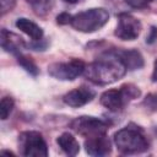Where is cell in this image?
Segmentation results:
<instances>
[{"mask_svg": "<svg viewBox=\"0 0 157 157\" xmlns=\"http://www.w3.org/2000/svg\"><path fill=\"white\" fill-rule=\"evenodd\" d=\"M128 69L117 50L102 53L94 61L86 65L83 75L96 85H109L120 80Z\"/></svg>", "mask_w": 157, "mask_h": 157, "instance_id": "cell-1", "label": "cell"}, {"mask_svg": "<svg viewBox=\"0 0 157 157\" xmlns=\"http://www.w3.org/2000/svg\"><path fill=\"white\" fill-rule=\"evenodd\" d=\"M114 144L124 155L141 153L148 148V141L139 126H125L114 134Z\"/></svg>", "mask_w": 157, "mask_h": 157, "instance_id": "cell-2", "label": "cell"}, {"mask_svg": "<svg viewBox=\"0 0 157 157\" xmlns=\"http://www.w3.org/2000/svg\"><path fill=\"white\" fill-rule=\"evenodd\" d=\"M109 20V13L105 9L93 7L72 15L70 25L78 32L92 33L101 29Z\"/></svg>", "mask_w": 157, "mask_h": 157, "instance_id": "cell-3", "label": "cell"}, {"mask_svg": "<svg viewBox=\"0 0 157 157\" xmlns=\"http://www.w3.org/2000/svg\"><path fill=\"white\" fill-rule=\"evenodd\" d=\"M140 90L139 87L131 85V83H125L120 86L119 88H112L108 91H104L101 94V104L105 107L110 112H118L124 109V107L132 99L137 98L140 96Z\"/></svg>", "mask_w": 157, "mask_h": 157, "instance_id": "cell-4", "label": "cell"}, {"mask_svg": "<svg viewBox=\"0 0 157 157\" xmlns=\"http://www.w3.org/2000/svg\"><path fill=\"white\" fill-rule=\"evenodd\" d=\"M18 150L26 157H47L48 146L43 135L34 130L23 131L18 135Z\"/></svg>", "mask_w": 157, "mask_h": 157, "instance_id": "cell-5", "label": "cell"}, {"mask_svg": "<svg viewBox=\"0 0 157 157\" xmlns=\"http://www.w3.org/2000/svg\"><path fill=\"white\" fill-rule=\"evenodd\" d=\"M70 128L78 135L87 139V137L107 134L109 124L99 118H96V117L82 115V117L75 118L70 123Z\"/></svg>", "mask_w": 157, "mask_h": 157, "instance_id": "cell-6", "label": "cell"}, {"mask_svg": "<svg viewBox=\"0 0 157 157\" xmlns=\"http://www.w3.org/2000/svg\"><path fill=\"white\" fill-rule=\"evenodd\" d=\"M86 64L80 59H71L69 61L53 63L48 66V74L61 81H72L83 74Z\"/></svg>", "mask_w": 157, "mask_h": 157, "instance_id": "cell-7", "label": "cell"}, {"mask_svg": "<svg viewBox=\"0 0 157 157\" xmlns=\"http://www.w3.org/2000/svg\"><path fill=\"white\" fill-rule=\"evenodd\" d=\"M142 29L141 22L128 12H121L118 17L115 36L121 40H134Z\"/></svg>", "mask_w": 157, "mask_h": 157, "instance_id": "cell-8", "label": "cell"}, {"mask_svg": "<svg viewBox=\"0 0 157 157\" xmlns=\"http://www.w3.org/2000/svg\"><path fill=\"white\" fill-rule=\"evenodd\" d=\"M96 96V92L87 87V86H80L77 88H74L64 94L63 101L65 104L72 108H80L88 102H91Z\"/></svg>", "mask_w": 157, "mask_h": 157, "instance_id": "cell-9", "label": "cell"}, {"mask_svg": "<svg viewBox=\"0 0 157 157\" xmlns=\"http://www.w3.org/2000/svg\"><path fill=\"white\" fill-rule=\"evenodd\" d=\"M85 150L90 156H107L112 152V144L107 137V134L87 137L85 141Z\"/></svg>", "mask_w": 157, "mask_h": 157, "instance_id": "cell-10", "label": "cell"}, {"mask_svg": "<svg viewBox=\"0 0 157 157\" xmlns=\"http://www.w3.org/2000/svg\"><path fill=\"white\" fill-rule=\"evenodd\" d=\"M0 42H1V48L11 54L18 55L21 54V49H23L26 47V43L23 42V39L18 36H16L15 33L9 32L7 29L2 28L1 29V37H0Z\"/></svg>", "mask_w": 157, "mask_h": 157, "instance_id": "cell-11", "label": "cell"}, {"mask_svg": "<svg viewBox=\"0 0 157 157\" xmlns=\"http://www.w3.org/2000/svg\"><path fill=\"white\" fill-rule=\"evenodd\" d=\"M16 27L22 31L23 33H26L29 38H32V40L37 42V40H42L43 38V29L33 21L26 18V17H21V18H17L16 21Z\"/></svg>", "mask_w": 157, "mask_h": 157, "instance_id": "cell-12", "label": "cell"}, {"mask_svg": "<svg viewBox=\"0 0 157 157\" xmlns=\"http://www.w3.org/2000/svg\"><path fill=\"white\" fill-rule=\"evenodd\" d=\"M121 60L124 61L128 70H136L141 69L144 66V58L140 54V52L135 49H124V50H117Z\"/></svg>", "mask_w": 157, "mask_h": 157, "instance_id": "cell-13", "label": "cell"}, {"mask_svg": "<svg viewBox=\"0 0 157 157\" xmlns=\"http://www.w3.org/2000/svg\"><path fill=\"white\" fill-rule=\"evenodd\" d=\"M56 142L61 151L67 156H76L80 151V144L76 137L70 132H63L58 139Z\"/></svg>", "mask_w": 157, "mask_h": 157, "instance_id": "cell-14", "label": "cell"}, {"mask_svg": "<svg viewBox=\"0 0 157 157\" xmlns=\"http://www.w3.org/2000/svg\"><path fill=\"white\" fill-rule=\"evenodd\" d=\"M16 56H17V63H18L28 74H31L32 76H36V75L38 74V67H37V65L34 64V61H33L29 56H26V55H23L22 53L18 54V55H16Z\"/></svg>", "mask_w": 157, "mask_h": 157, "instance_id": "cell-15", "label": "cell"}, {"mask_svg": "<svg viewBox=\"0 0 157 157\" xmlns=\"http://www.w3.org/2000/svg\"><path fill=\"white\" fill-rule=\"evenodd\" d=\"M36 11V13L38 15H43L49 9H50V2L52 0H26Z\"/></svg>", "mask_w": 157, "mask_h": 157, "instance_id": "cell-16", "label": "cell"}, {"mask_svg": "<svg viewBox=\"0 0 157 157\" xmlns=\"http://www.w3.org/2000/svg\"><path fill=\"white\" fill-rule=\"evenodd\" d=\"M15 105V102L11 97H2L1 98V103H0V110H1V119L5 120L7 119V117L10 115V113L12 112V108Z\"/></svg>", "mask_w": 157, "mask_h": 157, "instance_id": "cell-17", "label": "cell"}, {"mask_svg": "<svg viewBox=\"0 0 157 157\" xmlns=\"http://www.w3.org/2000/svg\"><path fill=\"white\" fill-rule=\"evenodd\" d=\"M142 104L151 112H157V92L150 93L145 97Z\"/></svg>", "mask_w": 157, "mask_h": 157, "instance_id": "cell-18", "label": "cell"}, {"mask_svg": "<svg viewBox=\"0 0 157 157\" xmlns=\"http://www.w3.org/2000/svg\"><path fill=\"white\" fill-rule=\"evenodd\" d=\"M126 4L134 9H145L147 7L153 0H125Z\"/></svg>", "mask_w": 157, "mask_h": 157, "instance_id": "cell-19", "label": "cell"}, {"mask_svg": "<svg viewBox=\"0 0 157 157\" xmlns=\"http://www.w3.org/2000/svg\"><path fill=\"white\" fill-rule=\"evenodd\" d=\"M16 0H1V15L4 16L5 13L10 12L15 7Z\"/></svg>", "mask_w": 157, "mask_h": 157, "instance_id": "cell-20", "label": "cell"}, {"mask_svg": "<svg viewBox=\"0 0 157 157\" xmlns=\"http://www.w3.org/2000/svg\"><path fill=\"white\" fill-rule=\"evenodd\" d=\"M71 17H72V15H70L67 12H61L60 15L56 16V22L59 25H70Z\"/></svg>", "mask_w": 157, "mask_h": 157, "instance_id": "cell-21", "label": "cell"}, {"mask_svg": "<svg viewBox=\"0 0 157 157\" xmlns=\"http://www.w3.org/2000/svg\"><path fill=\"white\" fill-rule=\"evenodd\" d=\"M155 39H157V28L156 27H152L150 29V33H148L147 38H146V42L147 43H153Z\"/></svg>", "mask_w": 157, "mask_h": 157, "instance_id": "cell-22", "label": "cell"}, {"mask_svg": "<svg viewBox=\"0 0 157 157\" xmlns=\"http://www.w3.org/2000/svg\"><path fill=\"white\" fill-rule=\"evenodd\" d=\"M151 78L153 82H157V60H155V63H153V71H152Z\"/></svg>", "mask_w": 157, "mask_h": 157, "instance_id": "cell-23", "label": "cell"}, {"mask_svg": "<svg viewBox=\"0 0 157 157\" xmlns=\"http://www.w3.org/2000/svg\"><path fill=\"white\" fill-rule=\"evenodd\" d=\"M64 2H66V4H76V2H78L80 0H63Z\"/></svg>", "mask_w": 157, "mask_h": 157, "instance_id": "cell-24", "label": "cell"}]
</instances>
